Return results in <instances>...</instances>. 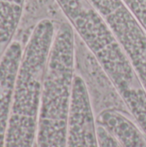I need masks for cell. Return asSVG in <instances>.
I'll return each instance as SVG.
<instances>
[{
  "label": "cell",
  "instance_id": "cell-1",
  "mask_svg": "<svg viewBox=\"0 0 146 147\" xmlns=\"http://www.w3.org/2000/svg\"><path fill=\"white\" fill-rule=\"evenodd\" d=\"M54 1L146 136V90L123 47L88 0Z\"/></svg>",
  "mask_w": 146,
  "mask_h": 147
},
{
  "label": "cell",
  "instance_id": "cell-2",
  "mask_svg": "<svg viewBox=\"0 0 146 147\" xmlns=\"http://www.w3.org/2000/svg\"><path fill=\"white\" fill-rule=\"evenodd\" d=\"M58 22L42 18L23 47L11 101L5 147H34L44 75Z\"/></svg>",
  "mask_w": 146,
  "mask_h": 147
},
{
  "label": "cell",
  "instance_id": "cell-3",
  "mask_svg": "<svg viewBox=\"0 0 146 147\" xmlns=\"http://www.w3.org/2000/svg\"><path fill=\"white\" fill-rule=\"evenodd\" d=\"M76 33L58 22L44 75L36 147H66L75 78Z\"/></svg>",
  "mask_w": 146,
  "mask_h": 147
},
{
  "label": "cell",
  "instance_id": "cell-4",
  "mask_svg": "<svg viewBox=\"0 0 146 147\" xmlns=\"http://www.w3.org/2000/svg\"><path fill=\"white\" fill-rule=\"evenodd\" d=\"M131 59L146 90V31L122 0H88Z\"/></svg>",
  "mask_w": 146,
  "mask_h": 147
},
{
  "label": "cell",
  "instance_id": "cell-5",
  "mask_svg": "<svg viewBox=\"0 0 146 147\" xmlns=\"http://www.w3.org/2000/svg\"><path fill=\"white\" fill-rule=\"evenodd\" d=\"M66 147H99L97 121L83 78H74Z\"/></svg>",
  "mask_w": 146,
  "mask_h": 147
},
{
  "label": "cell",
  "instance_id": "cell-6",
  "mask_svg": "<svg viewBox=\"0 0 146 147\" xmlns=\"http://www.w3.org/2000/svg\"><path fill=\"white\" fill-rule=\"evenodd\" d=\"M22 52V44L14 39L0 60V147H5L12 95Z\"/></svg>",
  "mask_w": 146,
  "mask_h": 147
},
{
  "label": "cell",
  "instance_id": "cell-7",
  "mask_svg": "<svg viewBox=\"0 0 146 147\" xmlns=\"http://www.w3.org/2000/svg\"><path fill=\"white\" fill-rule=\"evenodd\" d=\"M96 121L122 147H146L145 134L129 113L117 109H103L97 115Z\"/></svg>",
  "mask_w": 146,
  "mask_h": 147
},
{
  "label": "cell",
  "instance_id": "cell-8",
  "mask_svg": "<svg viewBox=\"0 0 146 147\" xmlns=\"http://www.w3.org/2000/svg\"><path fill=\"white\" fill-rule=\"evenodd\" d=\"M27 0H0V60L18 30Z\"/></svg>",
  "mask_w": 146,
  "mask_h": 147
},
{
  "label": "cell",
  "instance_id": "cell-9",
  "mask_svg": "<svg viewBox=\"0 0 146 147\" xmlns=\"http://www.w3.org/2000/svg\"><path fill=\"white\" fill-rule=\"evenodd\" d=\"M146 31V0H122Z\"/></svg>",
  "mask_w": 146,
  "mask_h": 147
},
{
  "label": "cell",
  "instance_id": "cell-10",
  "mask_svg": "<svg viewBox=\"0 0 146 147\" xmlns=\"http://www.w3.org/2000/svg\"><path fill=\"white\" fill-rule=\"evenodd\" d=\"M97 136L99 147H122L116 139L102 126L97 123Z\"/></svg>",
  "mask_w": 146,
  "mask_h": 147
}]
</instances>
